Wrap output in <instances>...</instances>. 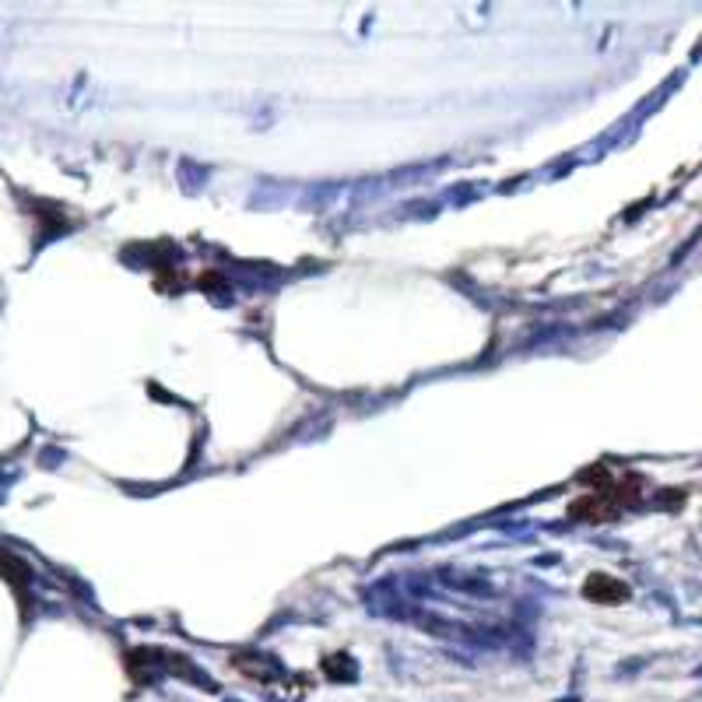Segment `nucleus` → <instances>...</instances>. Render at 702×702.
I'll use <instances>...</instances> for the list:
<instances>
[{
	"label": "nucleus",
	"mask_w": 702,
	"mask_h": 702,
	"mask_svg": "<svg viewBox=\"0 0 702 702\" xmlns=\"http://www.w3.org/2000/svg\"><path fill=\"white\" fill-rule=\"evenodd\" d=\"M583 594L590 597V601L597 604H618L629 597V590H625V583L611 580V576H590L587 587H583Z\"/></svg>",
	"instance_id": "f257e3e1"
}]
</instances>
